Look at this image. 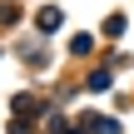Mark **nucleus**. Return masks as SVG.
Instances as JSON below:
<instances>
[{"instance_id": "nucleus-2", "label": "nucleus", "mask_w": 134, "mask_h": 134, "mask_svg": "<svg viewBox=\"0 0 134 134\" xmlns=\"http://www.w3.org/2000/svg\"><path fill=\"white\" fill-rule=\"evenodd\" d=\"M90 129L94 134H119V124H114V119H90Z\"/></svg>"}, {"instance_id": "nucleus-1", "label": "nucleus", "mask_w": 134, "mask_h": 134, "mask_svg": "<svg viewBox=\"0 0 134 134\" xmlns=\"http://www.w3.org/2000/svg\"><path fill=\"white\" fill-rule=\"evenodd\" d=\"M60 25H65L60 10H45V15H40V30H60Z\"/></svg>"}]
</instances>
